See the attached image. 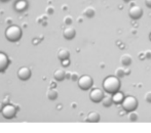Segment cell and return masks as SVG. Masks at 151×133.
<instances>
[{
  "label": "cell",
  "mask_w": 151,
  "mask_h": 133,
  "mask_svg": "<svg viewBox=\"0 0 151 133\" xmlns=\"http://www.w3.org/2000/svg\"><path fill=\"white\" fill-rule=\"evenodd\" d=\"M120 88V81L117 76H108L103 81V89L107 93L113 94Z\"/></svg>",
  "instance_id": "cell-1"
},
{
  "label": "cell",
  "mask_w": 151,
  "mask_h": 133,
  "mask_svg": "<svg viewBox=\"0 0 151 133\" xmlns=\"http://www.w3.org/2000/svg\"><path fill=\"white\" fill-rule=\"evenodd\" d=\"M5 37L10 42L19 41L22 37V29L19 26H16V25L9 26L5 31Z\"/></svg>",
  "instance_id": "cell-2"
},
{
  "label": "cell",
  "mask_w": 151,
  "mask_h": 133,
  "mask_svg": "<svg viewBox=\"0 0 151 133\" xmlns=\"http://www.w3.org/2000/svg\"><path fill=\"white\" fill-rule=\"evenodd\" d=\"M121 105H122V109L124 110L125 112H132V111H136L138 107V100L135 96L132 95H127L124 97V100L121 102Z\"/></svg>",
  "instance_id": "cell-3"
},
{
  "label": "cell",
  "mask_w": 151,
  "mask_h": 133,
  "mask_svg": "<svg viewBox=\"0 0 151 133\" xmlns=\"http://www.w3.org/2000/svg\"><path fill=\"white\" fill-rule=\"evenodd\" d=\"M93 84V80L90 75H82L78 79V86L82 90H88Z\"/></svg>",
  "instance_id": "cell-4"
},
{
  "label": "cell",
  "mask_w": 151,
  "mask_h": 133,
  "mask_svg": "<svg viewBox=\"0 0 151 133\" xmlns=\"http://www.w3.org/2000/svg\"><path fill=\"white\" fill-rule=\"evenodd\" d=\"M1 113H2V116H3L5 119H12V118L16 117V115H17V109H16V107L12 105H6L3 107Z\"/></svg>",
  "instance_id": "cell-5"
},
{
  "label": "cell",
  "mask_w": 151,
  "mask_h": 133,
  "mask_svg": "<svg viewBox=\"0 0 151 133\" xmlns=\"http://www.w3.org/2000/svg\"><path fill=\"white\" fill-rule=\"evenodd\" d=\"M104 91L100 88H93L90 92V98L93 102H100L104 97Z\"/></svg>",
  "instance_id": "cell-6"
},
{
  "label": "cell",
  "mask_w": 151,
  "mask_h": 133,
  "mask_svg": "<svg viewBox=\"0 0 151 133\" xmlns=\"http://www.w3.org/2000/svg\"><path fill=\"white\" fill-rule=\"evenodd\" d=\"M129 16L133 20H139L143 16V9L139 5H133L129 10Z\"/></svg>",
  "instance_id": "cell-7"
},
{
  "label": "cell",
  "mask_w": 151,
  "mask_h": 133,
  "mask_svg": "<svg viewBox=\"0 0 151 133\" xmlns=\"http://www.w3.org/2000/svg\"><path fill=\"white\" fill-rule=\"evenodd\" d=\"M31 75H32L31 69L28 67H22L18 71V77L21 80H24V81L25 80H28L31 77Z\"/></svg>",
  "instance_id": "cell-8"
},
{
  "label": "cell",
  "mask_w": 151,
  "mask_h": 133,
  "mask_svg": "<svg viewBox=\"0 0 151 133\" xmlns=\"http://www.w3.org/2000/svg\"><path fill=\"white\" fill-rule=\"evenodd\" d=\"M75 35H76L75 29H74L72 26H70V25H68V26L64 29L63 36H64V38H65V39L71 40V39H73V38L75 37Z\"/></svg>",
  "instance_id": "cell-9"
},
{
  "label": "cell",
  "mask_w": 151,
  "mask_h": 133,
  "mask_svg": "<svg viewBox=\"0 0 151 133\" xmlns=\"http://www.w3.org/2000/svg\"><path fill=\"white\" fill-rule=\"evenodd\" d=\"M8 65H9V60L8 56L3 52H0V72H3L7 69Z\"/></svg>",
  "instance_id": "cell-10"
},
{
  "label": "cell",
  "mask_w": 151,
  "mask_h": 133,
  "mask_svg": "<svg viewBox=\"0 0 151 133\" xmlns=\"http://www.w3.org/2000/svg\"><path fill=\"white\" fill-rule=\"evenodd\" d=\"M100 119H101V116H100V114L96 111L90 112L88 117H86V120H88V122H91V123H97V122L100 121Z\"/></svg>",
  "instance_id": "cell-11"
},
{
  "label": "cell",
  "mask_w": 151,
  "mask_h": 133,
  "mask_svg": "<svg viewBox=\"0 0 151 133\" xmlns=\"http://www.w3.org/2000/svg\"><path fill=\"white\" fill-rule=\"evenodd\" d=\"M54 78L57 81H63L66 78V72L63 69H57L54 73Z\"/></svg>",
  "instance_id": "cell-12"
},
{
  "label": "cell",
  "mask_w": 151,
  "mask_h": 133,
  "mask_svg": "<svg viewBox=\"0 0 151 133\" xmlns=\"http://www.w3.org/2000/svg\"><path fill=\"white\" fill-rule=\"evenodd\" d=\"M70 56V51L66 48H61L58 51V58L60 60H66V58H69Z\"/></svg>",
  "instance_id": "cell-13"
},
{
  "label": "cell",
  "mask_w": 151,
  "mask_h": 133,
  "mask_svg": "<svg viewBox=\"0 0 151 133\" xmlns=\"http://www.w3.org/2000/svg\"><path fill=\"white\" fill-rule=\"evenodd\" d=\"M120 62H121V64H122L123 66L127 67V66H129V65L132 64V62H133V60H132V56L129 55V54L124 53V54H122V55H121V58H120Z\"/></svg>",
  "instance_id": "cell-14"
},
{
  "label": "cell",
  "mask_w": 151,
  "mask_h": 133,
  "mask_svg": "<svg viewBox=\"0 0 151 133\" xmlns=\"http://www.w3.org/2000/svg\"><path fill=\"white\" fill-rule=\"evenodd\" d=\"M101 102L105 107H111L112 103H114L113 102V98H112V96L110 95V93H109V95H104V97H103V100H102Z\"/></svg>",
  "instance_id": "cell-15"
},
{
  "label": "cell",
  "mask_w": 151,
  "mask_h": 133,
  "mask_svg": "<svg viewBox=\"0 0 151 133\" xmlns=\"http://www.w3.org/2000/svg\"><path fill=\"white\" fill-rule=\"evenodd\" d=\"M112 98H113V102L114 103H121L122 102V100H124V95H123V93H121V92L117 91L115 92V93H113V95H112Z\"/></svg>",
  "instance_id": "cell-16"
},
{
  "label": "cell",
  "mask_w": 151,
  "mask_h": 133,
  "mask_svg": "<svg viewBox=\"0 0 151 133\" xmlns=\"http://www.w3.org/2000/svg\"><path fill=\"white\" fill-rule=\"evenodd\" d=\"M83 14L86 16V18H93L96 14V10L93 7H91V6H88V7H86V9L83 10Z\"/></svg>",
  "instance_id": "cell-17"
},
{
  "label": "cell",
  "mask_w": 151,
  "mask_h": 133,
  "mask_svg": "<svg viewBox=\"0 0 151 133\" xmlns=\"http://www.w3.org/2000/svg\"><path fill=\"white\" fill-rule=\"evenodd\" d=\"M14 7H16V9L18 10V11H23L24 9H26V7H27V2L25 1V0H20V1H18L16 3Z\"/></svg>",
  "instance_id": "cell-18"
},
{
  "label": "cell",
  "mask_w": 151,
  "mask_h": 133,
  "mask_svg": "<svg viewBox=\"0 0 151 133\" xmlns=\"http://www.w3.org/2000/svg\"><path fill=\"white\" fill-rule=\"evenodd\" d=\"M47 97L50 100H56L58 98V92L55 89H50L47 92Z\"/></svg>",
  "instance_id": "cell-19"
},
{
  "label": "cell",
  "mask_w": 151,
  "mask_h": 133,
  "mask_svg": "<svg viewBox=\"0 0 151 133\" xmlns=\"http://www.w3.org/2000/svg\"><path fill=\"white\" fill-rule=\"evenodd\" d=\"M115 75L117 76L118 78H122L124 75H127V74H125V69H123L122 67H118L117 69L115 70Z\"/></svg>",
  "instance_id": "cell-20"
},
{
  "label": "cell",
  "mask_w": 151,
  "mask_h": 133,
  "mask_svg": "<svg viewBox=\"0 0 151 133\" xmlns=\"http://www.w3.org/2000/svg\"><path fill=\"white\" fill-rule=\"evenodd\" d=\"M127 118L129 119V121H137L138 120V114L136 111H132V112H129V116Z\"/></svg>",
  "instance_id": "cell-21"
},
{
  "label": "cell",
  "mask_w": 151,
  "mask_h": 133,
  "mask_svg": "<svg viewBox=\"0 0 151 133\" xmlns=\"http://www.w3.org/2000/svg\"><path fill=\"white\" fill-rule=\"evenodd\" d=\"M145 101L148 103H151V91H148L147 93L145 94Z\"/></svg>",
  "instance_id": "cell-22"
},
{
  "label": "cell",
  "mask_w": 151,
  "mask_h": 133,
  "mask_svg": "<svg viewBox=\"0 0 151 133\" xmlns=\"http://www.w3.org/2000/svg\"><path fill=\"white\" fill-rule=\"evenodd\" d=\"M64 22H65L66 25H70L72 23V18L70 16H65V18H64Z\"/></svg>",
  "instance_id": "cell-23"
},
{
  "label": "cell",
  "mask_w": 151,
  "mask_h": 133,
  "mask_svg": "<svg viewBox=\"0 0 151 133\" xmlns=\"http://www.w3.org/2000/svg\"><path fill=\"white\" fill-rule=\"evenodd\" d=\"M70 79H72L73 81H76V80L79 79V76H78L77 73H75V72H73V73L71 74V78Z\"/></svg>",
  "instance_id": "cell-24"
},
{
  "label": "cell",
  "mask_w": 151,
  "mask_h": 133,
  "mask_svg": "<svg viewBox=\"0 0 151 133\" xmlns=\"http://www.w3.org/2000/svg\"><path fill=\"white\" fill-rule=\"evenodd\" d=\"M70 65V60H69V58H66V60H62V66L63 67H68Z\"/></svg>",
  "instance_id": "cell-25"
},
{
  "label": "cell",
  "mask_w": 151,
  "mask_h": 133,
  "mask_svg": "<svg viewBox=\"0 0 151 133\" xmlns=\"http://www.w3.org/2000/svg\"><path fill=\"white\" fill-rule=\"evenodd\" d=\"M46 11H47L50 14H52V12H54V8H52V6H50V7H47V9H46Z\"/></svg>",
  "instance_id": "cell-26"
},
{
  "label": "cell",
  "mask_w": 151,
  "mask_h": 133,
  "mask_svg": "<svg viewBox=\"0 0 151 133\" xmlns=\"http://www.w3.org/2000/svg\"><path fill=\"white\" fill-rule=\"evenodd\" d=\"M145 54H146V58H151V51H150V50L146 51Z\"/></svg>",
  "instance_id": "cell-27"
},
{
  "label": "cell",
  "mask_w": 151,
  "mask_h": 133,
  "mask_svg": "<svg viewBox=\"0 0 151 133\" xmlns=\"http://www.w3.org/2000/svg\"><path fill=\"white\" fill-rule=\"evenodd\" d=\"M145 4L148 6V7L151 8V0H145Z\"/></svg>",
  "instance_id": "cell-28"
},
{
  "label": "cell",
  "mask_w": 151,
  "mask_h": 133,
  "mask_svg": "<svg viewBox=\"0 0 151 133\" xmlns=\"http://www.w3.org/2000/svg\"><path fill=\"white\" fill-rule=\"evenodd\" d=\"M3 107H4V105H2V102H0V112L2 111V109H3Z\"/></svg>",
  "instance_id": "cell-29"
},
{
  "label": "cell",
  "mask_w": 151,
  "mask_h": 133,
  "mask_svg": "<svg viewBox=\"0 0 151 133\" xmlns=\"http://www.w3.org/2000/svg\"><path fill=\"white\" fill-rule=\"evenodd\" d=\"M131 73V71H129V69H125V74H129Z\"/></svg>",
  "instance_id": "cell-30"
},
{
  "label": "cell",
  "mask_w": 151,
  "mask_h": 133,
  "mask_svg": "<svg viewBox=\"0 0 151 133\" xmlns=\"http://www.w3.org/2000/svg\"><path fill=\"white\" fill-rule=\"evenodd\" d=\"M149 38H150V40H151V34H150V36H149Z\"/></svg>",
  "instance_id": "cell-31"
},
{
  "label": "cell",
  "mask_w": 151,
  "mask_h": 133,
  "mask_svg": "<svg viewBox=\"0 0 151 133\" xmlns=\"http://www.w3.org/2000/svg\"><path fill=\"white\" fill-rule=\"evenodd\" d=\"M1 1H6V0H1Z\"/></svg>",
  "instance_id": "cell-32"
}]
</instances>
